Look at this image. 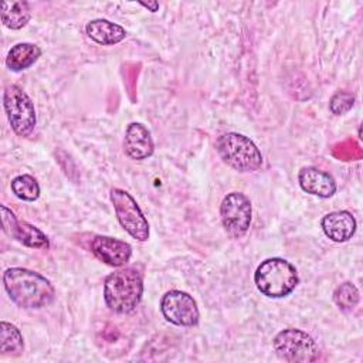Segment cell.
<instances>
[{"mask_svg": "<svg viewBox=\"0 0 363 363\" xmlns=\"http://www.w3.org/2000/svg\"><path fill=\"white\" fill-rule=\"evenodd\" d=\"M3 285L10 299L20 308L38 309L52 302V284L38 272L27 268H9L3 274Z\"/></svg>", "mask_w": 363, "mask_h": 363, "instance_id": "cell-1", "label": "cell"}, {"mask_svg": "<svg viewBox=\"0 0 363 363\" xmlns=\"http://www.w3.org/2000/svg\"><path fill=\"white\" fill-rule=\"evenodd\" d=\"M216 149L221 160L240 173L257 172L262 166L261 150L241 133H223L216 140Z\"/></svg>", "mask_w": 363, "mask_h": 363, "instance_id": "cell-4", "label": "cell"}, {"mask_svg": "<svg viewBox=\"0 0 363 363\" xmlns=\"http://www.w3.org/2000/svg\"><path fill=\"white\" fill-rule=\"evenodd\" d=\"M143 281L135 268H121L109 274L104 282V299L115 313H130L142 299Z\"/></svg>", "mask_w": 363, "mask_h": 363, "instance_id": "cell-2", "label": "cell"}, {"mask_svg": "<svg viewBox=\"0 0 363 363\" xmlns=\"http://www.w3.org/2000/svg\"><path fill=\"white\" fill-rule=\"evenodd\" d=\"M3 106L11 129L18 136H28L37 123L34 104L30 96L14 84L4 88Z\"/></svg>", "mask_w": 363, "mask_h": 363, "instance_id": "cell-6", "label": "cell"}, {"mask_svg": "<svg viewBox=\"0 0 363 363\" xmlns=\"http://www.w3.org/2000/svg\"><path fill=\"white\" fill-rule=\"evenodd\" d=\"M277 354L291 363H309L319 359V347L313 337L301 329L288 328L278 332L272 340Z\"/></svg>", "mask_w": 363, "mask_h": 363, "instance_id": "cell-5", "label": "cell"}, {"mask_svg": "<svg viewBox=\"0 0 363 363\" xmlns=\"http://www.w3.org/2000/svg\"><path fill=\"white\" fill-rule=\"evenodd\" d=\"M0 17L1 23L11 30H20L23 28L30 17V6L27 1L23 0H14V1H3L0 9Z\"/></svg>", "mask_w": 363, "mask_h": 363, "instance_id": "cell-17", "label": "cell"}, {"mask_svg": "<svg viewBox=\"0 0 363 363\" xmlns=\"http://www.w3.org/2000/svg\"><path fill=\"white\" fill-rule=\"evenodd\" d=\"M111 201L123 230L135 240L146 241L149 238V223L136 200L128 191L113 187L111 189Z\"/></svg>", "mask_w": 363, "mask_h": 363, "instance_id": "cell-7", "label": "cell"}, {"mask_svg": "<svg viewBox=\"0 0 363 363\" xmlns=\"http://www.w3.org/2000/svg\"><path fill=\"white\" fill-rule=\"evenodd\" d=\"M322 230L328 238L335 242H345L350 240L356 231V218L346 210L332 211L320 221Z\"/></svg>", "mask_w": 363, "mask_h": 363, "instance_id": "cell-14", "label": "cell"}, {"mask_svg": "<svg viewBox=\"0 0 363 363\" xmlns=\"http://www.w3.org/2000/svg\"><path fill=\"white\" fill-rule=\"evenodd\" d=\"M86 35L101 45H115L126 37V30L109 20L95 18L85 26Z\"/></svg>", "mask_w": 363, "mask_h": 363, "instance_id": "cell-15", "label": "cell"}, {"mask_svg": "<svg viewBox=\"0 0 363 363\" xmlns=\"http://www.w3.org/2000/svg\"><path fill=\"white\" fill-rule=\"evenodd\" d=\"M254 282L268 298H284L298 285L296 268L284 258H267L255 269Z\"/></svg>", "mask_w": 363, "mask_h": 363, "instance_id": "cell-3", "label": "cell"}, {"mask_svg": "<svg viewBox=\"0 0 363 363\" xmlns=\"http://www.w3.org/2000/svg\"><path fill=\"white\" fill-rule=\"evenodd\" d=\"M333 301L343 312H350L356 308L360 301L357 288L352 282L340 284L333 292Z\"/></svg>", "mask_w": 363, "mask_h": 363, "instance_id": "cell-20", "label": "cell"}, {"mask_svg": "<svg viewBox=\"0 0 363 363\" xmlns=\"http://www.w3.org/2000/svg\"><path fill=\"white\" fill-rule=\"evenodd\" d=\"M139 4H140V6H143V7H146V9H149L152 13H155V11H157V10H159V3H157V1H152V3L139 1Z\"/></svg>", "mask_w": 363, "mask_h": 363, "instance_id": "cell-22", "label": "cell"}, {"mask_svg": "<svg viewBox=\"0 0 363 363\" xmlns=\"http://www.w3.org/2000/svg\"><path fill=\"white\" fill-rule=\"evenodd\" d=\"M1 210V228L6 235L10 238L17 240L26 247L38 248V250H48L50 241L47 235L27 221H18L14 213L7 208L4 204L0 206Z\"/></svg>", "mask_w": 363, "mask_h": 363, "instance_id": "cell-10", "label": "cell"}, {"mask_svg": "<svg viewBox=\"0 0 363 363\" xmlns=\"http://www.w3.org/2000/svg\"><path fill=\"white\" fill-rule=\"evenodd\" d=\"M220 216L225 233L237 240L245 235L251 225L252 207L250 199L241 191L228 193L220 204Z\"/></svg>", "mask_w": 363, "mask_h": 363, "instance_id": "cell-8", "label": "cell"}, {"mask_svg": "<svg viewBox=\"0 0 363 363\" xmlns=\"http://www.w3.org/2000/svg\"><path fill=\"white\" fill-rule=\"evenodd\" d=\"M11 191L16 197L24 201H34L40 196V186L37 180L30 174H20L10 183Z\"/></svg>", "mask_w": 363, "mask_h": 363, "instance_id": "cell-19", "label": "cell"}, {"mask_svg": "<svg viewBox=\"0 0 363 363\" xmlns=\"http://www.w3.org/2000/svg\"><path fill=\"white\" fill-rule=\"evenodd\" d=\"M153 149L155 145L149 129L139 122L129 123L123 139V150L126 156L133 160H143L153 155Z\"/></svg>", "mask_w": 363, "mask_h": 363, "instance_id": "cell-12", "label": "cell"}, {"mask_svg": "<svg viewBox=\"0 0 363 363\" xmlns=\"http://www.w3.org/2000/svg\"><path fill=\"white\" fill-rule=\"evenodd\" d=\"M353 102H354V98H353L352 94L345 92V91H340V92H336V94L330 98L329 108H330L332 113H335V115H343V113H346L347 111L352 109Z\"/></svg>", "mask_w": 363, "mask_h": 363, "instance_id": "cell-21", "label": "cell"}, {"mask_svg": "<svg viewBox=\"0 0 363 363\" xmlns=\"http://www.w3.org/2000/svg\"><path fill=\"white\" fill-rule=\"evenodd\" d=\"M24 350V342L20 330L3 320L0 323V353L3 356H18Z\"/></svg>", "mask_w": 363, "mask_h": 363, "instance_id": "cell-18", "label": "cell"}, {"mask_svg": "<svg viewBox=\"0 0 363 363\" xmlns=\"http://www.w3.org/2000/svg\"><path fill=\"white\" fill-rule=\"evenodd\" d=\"M298 182L301 189L312 196L329 199L336 193L335 179L315 166L302 167L298 173Z\"/></svg>", "mask_w": 363, "mask_h": 363, "instance_id": "cell-13", "label": "cell"}, {"mask_svg": "<svg viewBox=\"0 0 363 363\" xmlns=\"http://www.w3.org/2000/svg\"><path fill=\"white\" fill-rule=\"evenodd\" d=\"M41 55L38 45L31 43H18L13 45L6 57V65L11 71H23L30 68Z\"/></svg>", "mask_w": 363, "mask_h": 363, "instance_id": "cell-16", "label": "cell"}, {"mask_svg": "<svg viewBox=\"0 0 363 363\" xmlns=\"http://www.w3.org/2000/svg\"><path fill=\"white\" fill-rule=\"evenodd\" d=\"M92 254L111 267H123L132 255V247L118 238L96 235L91 241Z\"/></svg>", "mask_w": 363, "mask_h": 363, "instance_id": "cell-11", "label": "cell"}, {"mask_svg": "<svg viewBox=\"0 0 363 363\" xmlns=\"http://www.w3.org/2000/svg\"><path fill=\"white\" fill-rule=\"evenodd\" d=\"M160 309L166 320L177 326H196L200 318L199 308L191 295L183 291H169L163 295Z\"/></svg>", "mask_w": 363, "mask_h": 363, "instance_id": "cell-9", "label": "cell"}]
</instances>
